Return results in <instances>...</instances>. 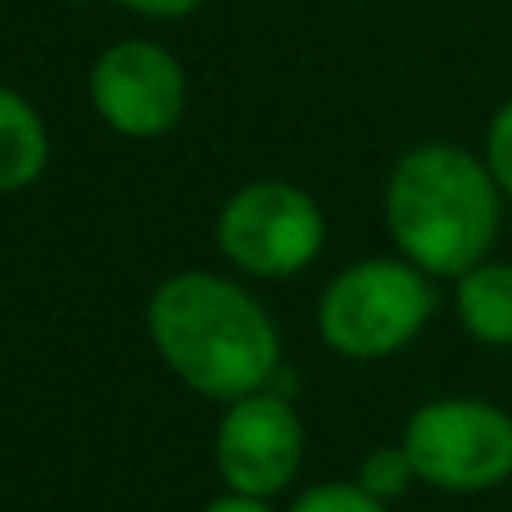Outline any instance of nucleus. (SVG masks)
<instances>
[{
    "mask_svg": "<svg viewBox=\"0 0 512 512\" xmlns=\"http://www.w3.org/2000/svg\"><path fill=\"white\" fill-rule=\"evenodd\" d=\"M354 481L368 494H377L381 503H399L417 485V472H413V463H408V449L395 440V445H377L358 458Z\"/></svg>",
    "mask_w": 512,
    "mask_h": 512,
    "instance_id": "9d476101",
    "label": "nucleus"
},
{
    "mask_svg": "<svg viewBox=\"0 0 512 512\" xmlns=\"http://www.w3.org/2000/svg\"><path fill=\"white\" fill-rule=\"evenodd\" d=\"M118 5L123 14H136V19H150V23H177V19H191L195 10H204L209 0H109Z\"/></svg>",
    "mask_w": 512,
    "mask_h": 512,
    "instance_id": "ddd939ff",
    "label": "nucleus"
},
{
    "mask_svg": "<svg viewBox=\"0 0 512 512\" xmlns=\"http://www.w3.org/2000/svg\"><path fill=\"white\" fill-rule=\"evenodd\" d=\"M145 336L168 377L191 395L232 404L281 372V327L241 277L182 268L145 300Z\"/></svg>",
    "mask_w": 512,
    "mask_h": 512,
    "instance_id": "f257e3e1",
    "label": "nucleus"
},
{
    "mask_svg": "<svg viewBox=\"0 0 512 512\" xmlns=\"http://www.w3.org/2000/svg\"><path fill=\"white\" fill-rule=\"evenodd\" d=\"M481 159L490 168L494 186L503 191V200L512 204V96L485 123V141H481Z\"/></svg>",
    "mask_w": 512,
    "mask_h": 512,
    "instance_id": "f8f14e48",
    "label": "nucleus"
},
{
    "mask_svg": "<svg viewBox=\"0 0 512 512\" xmlns=\"http://www.w3.org/2000/svg\"><path fill=\"white\" fill-rule=\"evenodd\" d=\"M200 512H281L272 499H259V494H241V490H223L213 494Z\"/></svg>",
    "mask_w": 512,
    "mask_h": 512,
    "instance_id": "4468645a",
    "label": "nucleus"
},
{
    "mask_svg": "<svg viewBox=\"0 0 512 512\" xmlns=\"http://www.w3.org/2000/svg\"><path fill=\"white\" fill-rule=\"evenodd\" d=\"M213 245L236 277L290 281L327 250V209L318 195L286 177L236 186L213 218Z\"/></svg>",
    "mask_w": 512,
    "mask_h": 512,
    "instance_id": "20e7f679",
    "label": "nucleus"
},
{
    "mask_svg": "<svg viewBox=\"0 0 512 512\" xmlns=\"http://www.w3.org/2000/svg\"><path fill=\"white\" fill-rule=\"evenodd\" d=\"M281 512H395V503H381L377 494H368L358 481H322L309 485L290 499V508Z\"/></svg>",
    "mask_w": 512,
    "mask_h": 512,
    "instance_id": "9b49d317",
    "label": "nucleus"
},
{
    "mask_svg": "<svg viewBox=\"0 0 512 512\" xmlns=\"http://www.w3.org/2000/svg\"><path fill=\"white\" fill-rule=\"evenodd\" d=\"M399 445L417 485L440 494H490L512 481V413L485 395H435L404 422Z\"/></svg>",
    "mask_w": 512,
    "mask_h": 512,
    "instance_id": "39448f33",
    "label": "nucleus"
},
{
    "mask_svg": "<svg viewBox=\"0 0 512 512\" xmlns=\"http://www.w3.org/2000/svg\"><path fill=\"white\" fill-rule=\"evenodd\" d=\"M304 417L281 390H254L223 404L213 426V467L223 490L277 499L304 467Z\"/></svg>",
    "mask_w": 512,
    "mask_h": 512,
    "instance_id": "0eeeda50",
    "label": "nucleus"
},
{
    "mask_svg": "<svg viewBox=\"0 0 512 512\" xmlns=\"http://www.w3.org/2000/svg\"><path fill=\"white\" fill-rule=\"evenodd\" d=\"M454 318L467 340L485 349H512V263L481 259L454 277Z\"/></svg>",
    "mask_w": 512,
    "mask_h": 512,
    "instance_id": "6e6552de",
    "label": "nucleus"
},
{
    "mask_svg": "<svg viewBox=\"0 0 512 512\" xmlns=\"http://www.w3.org/2000/svg\"><path fill=\"white\" fill-rule=\"evenodd\" d=\"M87 96L96 118L123 141H159L177 132L191 105L186 64L164 41L123 37L91 59Z\"/></svg>",
    "mask_w": 512,
    "mask_h": 512,
    "instance_id": "423d86ee",
    "label": "nucleus"
},
{
    "mask_svg": "<svg viewBox=\"0 0 512 512\" xmlns=\"http://www.w3.org/2000/svg\"><path fill=\"white\" fill-rule=\"evenodd\" d=\"M503 191L476 150L458 141H417L395 159L381 191V218L395 254L435 281L490 259L503 236Z\"/></svg>",
    "mask_w": 512,
    "mask_h": 512,
    "instance_id": "f03ea898",
    "label": "nucleus"
},
{
    "mask_svg": "<svg viewBox=\"0 0 512 512\" xmlns=\"http://www.w3.org/2000/svg\"><path fill=\"white\" fill-rule=\"evenodd\" d=\"M50 168V127L23 91L0 87V195L37 186Z\"/></svg>",
    "mask_w": 512,
    "mask_h": 512,
    "instance_id": "1a4fd4ad",
    "label": "nucleus"
},
{
    "mask_svg": "<svg viewBox=\"0 0 512 512\" xmlns=\"http://www.w3.org/2000/svg\"><path fill=\"white\" fill-rule=\"evenodd\" d=\"M435 309V277H426L404 254H368L345 263L322 286L313 327L331 354L349 363H381L417 345Z\"/></svg>",
    "mask_w": 512,
    "mask_h": 512,
    "instance_id": "7ed1b4c3",
    "label": "nucleus"
}]
</instances>
